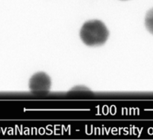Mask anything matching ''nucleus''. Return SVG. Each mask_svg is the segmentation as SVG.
Returning a JSON list of instances; mask_svg holds the SVG:
<instances>
[{
    "instance_id": "f257e3e1",
    "label": "nucleus",
    "mask_w": 153,
    "mask_h": 140,
    "mask_svg": "<svg viewBox=\"0 0 153 140\" xmlns=\"http://www.w3.org/2000/svg\"><path fill=\"white\" fill-rule=\"evenodd\" d=\"M109 31L106 25L98 19L90 20L82 25L80 37L82 41L90 46H100L107 41Z\"/></svg>"
},
{
    "instance_id": "f03ea898",
    "label": "nucleus",
    "mask_w": 153,
    "mask_h": 140,
    "mask_svg": "<svg viewBox=\"0 0 153 140\" xmlns=\"http://www.w3.org/2000/svg\"><path fill=\"white\" fill-rule=\"evenodd\" d=\"M51 85L52 82L50 77L44 72L34 73L29 80L30 91L36 94L48 92L50 90Z\"/></svg>"
},
{
    "instance_id": "7ed1b4c3",
    "label": "nucleus",
    "mask_w": 153,
    "mask_h": 140,
    "mask_svg": "<svg viewBox=\"0 0 153 140\" xmlns=\"http://www.w3.org/2000/svg\"><path fill=\"white\" fill-rule=\"evenodd\" d=\"M145 25L148 31L153 34V8L150 9L146 13L145 18Z\"/></svg>"
}]
</instances>
